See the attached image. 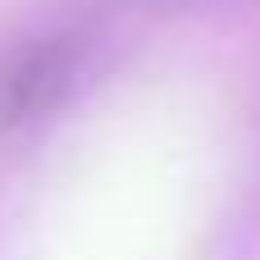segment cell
I'll return each instance as SVG.
<instances>
[{
	"instance_id": "2",
	"label": "cell",
	"mask_w": 260,
	"mask_h": 260,
	"mask_svg": "<svg viewBox=\"0 0 260 260\" xmlns=\"http://www.w3.org/2000/svg\"><path fill=\"white\" fill-rule=\"evenodd\" d=\"M128 9H174V14H187V9H238V5H251V0H119Z\"/></svg>"
},
{
	"instance_id": "1",
	"label": "cell",
	"mask_w": 260,
	"mask_h": 260,
	"mask_svg": "<svg viewBox=\"0 0 260 260\" xmlns=\"http://www.w3.org/2000/svg\"><path fill=\"white\" fill-rule=\"evenodd\" d=\"M96 73V37L82 23H37L0 46V137L55 123Z\"/></svg>"
}]
</instances>
